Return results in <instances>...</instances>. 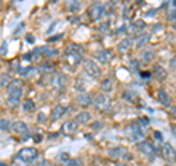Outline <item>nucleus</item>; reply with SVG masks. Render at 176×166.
<instances>
[{"mask_svg":"<svg viewBox=\"0 0 176 166\" xmlns=\"http://www.w3.org/2000/svg\"><path fill=\"white\" fill-rule=\"evenodd\" d=\"M65 6L72 14L79 12V9H81V0H65Z\"/></svg>","mask_w":176,"mask_h":166,"instance_id":"nucleus-11","label":"nucleus"},{"mask_svg":"<svg viewBox=\"0 0 176 166\" xmlns=\"http://www.w3.org/2000/svg\"><path fill=\"white\" fill-rule=\"evenodd\" d=\"M154 77H156L159 81H164L167 78V71L163 66H159V65H157V66L154 68Z\"/></svg>","mask_w":176,"mask_h":166,"instance_id":"nucleus-18","label":"nucleus"},{"mask_svg":"<svg viewBox=\"0 0 176 166\" xmlns=\"http://www.w3.org/2000/svg\"><path fill=\"white\" fill-rule=\"evenodd\" d=\"M60 160H65V163L69 160V156H68V153H62L60 154Z\"/></svg>","mask_w":176,"mask_h":166,"instance_id":"nucleus-36","label":"nucleus"},{"mask_svg":"<svg viewBox=\"0 0 176 166\" xmlns=\"http://www.w3.org/2000/svg\"><path fill=\"white\" fill-rule=\"evenodd\" d=\"M138 122H140V124H141V125L144 126V128H145V126H147V125L150 124V119H148V118H145V116H144V118H140V119H138Z\"/></svg>","mask_w":176,"mask_h":166,"instance_id":"nucleus-32","label":"nucleus"},{"mask_svg":"<svg viewBox=\"0 0 176 166\" xmlns=\"http://www.w3.org/2000/svg\"><path fill=\"white\" fill-rule=\"evenodd\" d=\"M112 52L110 50H107V49H101V50H98L97 53H95V57L100 60V62H103V63H109L110 62V59H112Z\"/></svg>","mask_w":176,"mask_h":166,"instance_id":"nucleus-10","label":"nucleus"},{"mask_svg":"<svg viewBox=\"0 0 176 166\" xmlns=\"http://www.w3.org/2000/svg\"><path fill=\"white\" fill-rule=\"evenodd\" d=\"M22 109H24V112H27V113L34 112L35 110V103L33 101V100L25 99L24 100V103H22Z\"/></svg>","mask_w":176,"mask_h":166,"instance_id":"nucleus-20","label":"nucleus"},{"mask_svg":"<svg viewBox=\"0 0 176 166\" xmlns=\"http://www.w3.org/2000/svg\"><path fill=\"white\" fill-rule=\"evenodd\" d=\"M157 100H159L162 105H164V106H169L170 105V96L167 94V91L163 90V88H160V90L157 91Z\"/></svg>","mask_w":176,"mask_h":166,"instance_id":"nucleus-14","label":"nucleus"},{"mask_svg":"<svg viewBox=\"0 0 176 166\" xmlns=\"http://www.w3.org/2000/svg\"><path fill=\"white\" fill-rule=\"evenodd\" d=\"M75 119H76L78 124H88V122L91 121V113L90 112H81V113L76 115Z\"/></svg>","mask_w":176,"mask_h":166,"instance_id":"nucleus-19","label":"nucleus"},{"mask_svg":"<svg viewBox=\"0 0 176 166\" xmlns=\"http://www.w3.org/2000/svg\"><path fill=\"white\" fill-rule=\"evenodd\" d=\"M145 128L136 121L132 124V131H131V135H132V138L135 140V141H142L144 137H145V131H144Z\"/></svg>","mask_w":176,"mask_h":166,"instance_id":"nucleus-7","label":"nucleus"},{"mask_svg":"<svg viewBox=\"0 0 176 166\" xmlns=\"http://www.w3.org/2000/svg\"><path fill=\"white\" fill-rule=\"evenodd\" d=\"M78 103L84 107H88L90 105H93V99H91V96L87 93H82L78 96Z\"/></svg>","mask_w":176,"mask_h":166,"instance_id":"nucleus-17","label":"nucleus"},{"mask_svg":"<svg viewBox=\"0 0 176 166\" xmlns=\"http://www.w3.org/2000/svg\"><path fill=\"white\" fill-rule=\"evenodd\" d=\"M7 91H9V97H7V101L15 106L19 103V100L22 99V87H21L19 81L13 80L9 85H7Z\"/></svg>","mask_w":176,"mask_h":166,"instance_id":"nucleus-1","label":"nucleus"},{"mask_svg":"<svg viewBox=\"0 0 176 166\" xmlns=\"http://www.w3.org/2000/svg\"><path fill=\"white\" fill-rule=\"evenodd\" d=\"M19 71H21V75H22V77H29V75H33V73L35 72V69L34 68H24V69H22V68H19Z\"/></svg>","mask_w":176,"mask_h":166,"instance_id":"nucleus-29","label":"nucleus"},{"mask_svg":"<svg viewBox=\"0 0 176 166\" xmlns=\"http://www.w3.org/2000/svg\"><path fill=\"white\" fill-rule=\"evenodd\" d=\"M84 68H85V72L93 77V78H100L101 75V69L100 66L95 63L94 60H84Z\"/></svg>","mask_w":176,"mask_h":166,"instance_id":"nucleus-6","label":"nucleus"},{"mask_svg":"<svg viewBox=\"0 0 176 166\" xmlns=\"http://www.w3.org/2000/svg\"><path fill=\"white\" fill-rule=\"evenodd\" d=\"M138 148H140V152H141L142 154H145L150 160H153L156 157V148H154V146H153L151 143H148V141H145V140L140 141V143H138Z\"/></svg>","mask_w":176,"mask_h":166,"instance_id":"nucleus-5","label":"nucleus"},{"mask_svg":"<svg viewBox=\"0 0 176 166\" xmlns=\"http://www.w3.org/2000/svg\"><path fill=\"white\" fill-rule=\"evenodd\" d=\"M66 112H68V107L59 105V106L53 107V110H52V115H50V116H52V119H53V121H57V119H60V118Z\"/></svg>","mask_w":176,"mask_h":166,"instance_id":"nucleus-12","label":"nucleus"},{"mask_svg":"<svg viewBox=\"0 0 176 166\" xmlns=\"http://www.w3.org/2000/svg\"><path fill=\"white\" fill-rule=\"evenodd\" d=\"M0 166H6V165H5V163H0Z\"/></svg>","mask_w":176,"mask_h":166,"instance_id":"nucleus-48","label":"nucleus"},{"mask_svg":"<svg viewBox=\"0 0 176 166\" xmlns=\"http://www.w3.org/2000/svg\"><path fill=\"white\" fill-rule=\"evenodd\" d=\"M88 15H90V18L93 21H100L106 15V9L103 5L100 3H94V5H91V7L88 9Z\"/></svg>","mask_w":176,"mask_h":166,"instance_id":"nucleus-4","label":"nucleus"},{"mask_svg":"<svg viewBox=\"0 0 176 166\" xmlns=\"http://www.w3.org/2000/svg\"><path fill=\"white\" fill-rule=\"evenodd\" d=\"M46 165H47V162H46V159H43V160H40L35 166H46Z\"/></svg>","mask_w":176,"mask_h":166,"instance_id":"nucleus-38","label":"nucleus"},{"mask_svg":"<svg viewBox=\"0 0 176 166\" xmlns=\"http://www.w3.org/2000/svg\"><path fill=\"white\" fill-rule=\"evenodd\" d=\"M93 166H95V165H93Z\"/></svg>","mask_w":176,"mask_h":166,"instance_id":"nucleus-49","label":"nucleus"},{"mask_svg":"<svg viewBox=\"0 0 176 166\" xmlns=\"http://www.w3.org/2000/svg\"><path fill=\"white\" fill-rule=\"evenodd\" d=\"M85 88H87V87H85V84H84V81L82 80H78L76 82H75V90H78V91H82V93H84Z\"/></svg>","mask_w":176,"mask_h":166,"instance_id":"nucleus-31","label":"nucleus"},{"mask_svg":"<svg viewBox=\"0 0 176 166\" xmlns=\"http://www.w3.org/2000/svg\"><path fill=\"white\" fill-rule=\"evenodd\" d=\"M131 68L135 69V71H138V68H140V62H138L136 59H132L131 60Z\"/></svg>","mask_w":176,"mask_h":166,"instance_id":"nucleus-34","label":"nucleus"},{"mask_svg":"<svg viewBox=\"0 0 176 166\" xmlns=\"http://www.w3.org/2000/svg\"><path fill=\"white\" fill-rule=\"evenodd\" d=\"M170 66L175 68V69H176V57H173V59L170 60Z\"/></svg>","mask_w":176,"mask_h":166,"instance_id":"nucleus-40","label":"nucleus"},{"mask_svg":"<svg viewBox=\"0 0 176 166\" xmlns=\"http://www.w3.org/2000/svg\"><path fill=\"white\" fill-rule=\"evenodd\" d=\"M154 137H156L157 140H160V141H162V140H163V135H162V132H159V131H156V132H154Z\"/></svg>","mask_w":176,"mask_h":166,"instance_id":"nucleus-37","label":"nucleus"},{"mask_svg":"<svg viewBox=\"0 0 176 166\" xmlns=\"http://www.w3.org/2000/svg\"><path fill=\"white\" fill-rule=\"evenodd\" d=\"M144 27H145V24H144V21H141V19L135 21V24H134V28H140V30H142Z\"/></svg>","mask_w":176,"mask_h":166,"instance_id":"nucleus-33","label":"nucleus"},{"mask_svg":"<svg viewBox=\"0 0 176 166\" xmlns=\"http://www.w3.org/2000/svg\"><path fill=\"white\" fill-rule=\"evenodd\" d=\"M37 121H38V122H44V121H46V115H44V113H38Z\"/></svg>","mask_w":176,"mask_h":166,"instance_id":"nucleus-35","label":"nucleus"},{"mask_svg":"<svg viewBox=\"0 0 176 166\" xmlns=\"http://www.w3.org/2000/svg\"><path fill=\"white\" fill-rule=\"evenodd\" d=\"M52 2H53V3H56V2H59V0H52Z\"/></svg>","mask_w":176,"mask_h":166,"instance_id":"nucleus-47","label":"nucleus"},{"mask_svg":"<svg viewBox=\"0 0 176 166\" xmlns=\"http://www.w3.org/2000/svg\"><path fill=\"white\" fill-rule=\"evenodd\" d=\"M78 122L76 121H68V122H65L63 124V126H62V129L65 131V132H68V134H72V132H75L76 129H78Z\"/></svg>","mask_w":176,"mask_h":166,"instance_id":"nucleus-15","label":"nucleus"},{"mask_svg":"<svg viewBox=\"0 0 176 166\" xmlns=\"http://www.w3.org/2000/svg\"><path fill=\"white\" fill-rule=\"evenodd\" d=\"M148 40H150V35H148V34H141V35L136 38V43H135L136 49H142V47H144L145 44H147V43H148Z\"/></svg>","mask_w":176,"mask_h":166,"instance_id":"nucleus-21","label":"nucleus"},{"mask_svg":"<svg viewBox=\"0 0 176 166\" xmlns=\"http://www.w3.org/2000/svg\"><path fill=\"white\" fill-rule=\"evenodd\" d=\"M154 56H156L154 50L147 49V50H144V52H142L141 59H142V62H151V60H154Z\"/></svg>","mask_w":176,"mask_h":166,"instance_id":"nucleus-22","label":"nucleus"},{"mask_svg":"<svg viewBox=\"0 0 176 166\" xmlns=\"http://www.w3.org/2000/svg\"><path fill=\"white\" fill-rule=\"evenodd\" d=\"M25 163H27V162H22V160H21V162H16V163H15V166H27Z\"/></svg>","mask_w":176,"mask_h":166,"instance_id":"nucleus-44","label":"nucleus"},{"mask_svg":"<svg viewBox=\"0 0 176 166\" xmlns=\"http://www.w3.org/2000/svg\"><path fill=\"white\" fill-rule=\"evenodd\" d=\"M12 131H13L16 135H21V137H27L28 135V125L22 121H16L12 124Z\"/></svg>","mask_w":176,"mask_h":166,"instance_id":"nucleus-9","label":"nucleus"},{"mask_svg":"<svg viewBox=\"0 0 176 166\" xmlns=\"http://www.w3.org/2000/svg\"><path fill=\"white\" fill-rule=\"evenodd\" d=\"M141 77L142 78H150V77H151V72H141Z\"/></svg>","mask_w":176,"mask_h":166,"instance_id":"nucleus-39","label":"nucleus"},{"mask_svg":"<svg viewBox=\"0 0 176 166\" xmlns=\"http://www.w3.org/2000/svg\"><path fill=\"white\" fill-rule=\"evenodd\" d=\"M173 6L176 7V0H173Z\"/></svg>","mask_w":176,"mask_h":166,"instance_id":"nucleus-46","label":"nucleus"},{"mask_svg":"<svg viewBox=\"0 0 176 166\" xmlns=\"http://www.w3.org/2000/svg\"><path fill=\"white\" fill-rule=\"evenodd\" d=\"M9 129H12L10 119H0V131H9Z\"/></svg>","mask_w":176,"mask_h":166,"instance_id":"nucleus-27","label":"nucleus"},{"mask_svg":"<svg viewBox=\"0 0 176 166\" xmlns=\"http://www.w3.org/2000/svg\"><path fill=\"white\" fill-rule=\"evenodd\" d=\"M131 47H132V38H123V40L119 41V44H117V50L119 52H128L131 50Z\"/></svg>","mask_w":176,"mask_h":166,"instance_id":"nucleus-16","label":"nucleus"},{"mask_svg":"<svg viewBox=\"0 0 176 166\" xmlns=\"http://www.w3.org/2000/svg\"><path fill=\"white\" fill-rule=\"evenodd\" d=\"M37 157H38V150L34 147H24L18 152V159L22 162H27V163L35 160Z\"/></svg>","mask_w":176,"mask_h":166,"instance_id":"nucleus-2","label":"nucleus"},{"mask_svg":"<svg viewBox=\"0 0 176 166\" xmlns=\"http://www.w3.org/2000/svg\"><path fill=\"white\" fill-rule=\"evenodd\" d=\"M126 154V150H125V147H113L110 152H109V157L110 159H119V157H123Z\"/></svg>","mask_w":176,"mask_h":166,"instance_id":"nucleus-13","label":"nucleus"},{"mask_svg":"<svg viewBox=\"0 0 176 166\" xmlns=\"http://www.w3.org/2000/svg\"><path fill=\"white\" fill-rule=\"evenodd\" d=\"M100 87H101V90L104 91V93H110V91L113 90V82H112V80L106 78V80H103V81H101Z\"/></svg>","mask_w":176,"mask_h":166,"instance_id":"nucleus-24","label":"nucleus"},{"mask_svg":"<svg viewBox=\"0 0 176 166\" xmlns=\"http://www.w3.org/2000/svg\"><path fill=\"white\" fill-rule=\"evenodd\" d=\"M170 129H172V132L176 135V124H172V125H170Z\"/></svg>","mask_w":176,"mask_h":166,"instance_id":"nucleus-41","label":"nucleus"},{"mask_svg":"<svg viewBox=\"0 0 176 166\" xmlns=\"http://www.w3.org/2000/svg\"><path fill=\"white\" fill-rule=\"evenodd\" d=\"M172 112H173V115H176V106L172 107Z\"/></svg>","mask_w":176,"mask_h":166,"instance_id":"nucleus-45","label":"nucleus"},{"mask_svg":"<svg viewBox=\"0 0 176 166\" xmlns=\"http://www.w3.org/2000/svg\"><path fill=\"white\" fill-rule=\"evenodd\" d=\"M122 99H125L126 101H135L136 100V93L135 91H132V90H125L122 93Z\"/></svg>","mask_w":176,"mask_h":166,"instance_id":"nucleus-23","label":"nucleus"},{"mask_svg":"<svg viewBox=\"0 0 176 166\" xmlns=\"http://www.w3.org/2000/svg\"><path fill=\"white\" fill-rule=\"evenodd\" d=\"M27 41L28 43H34V37L33 35H27Z\"/></svg>","mask_w":176,"mask_h":166,"instance_id":"nucleus-43","label":"nucleus"},{"mask_svg":"<svg viewBox=\"0 0 176 166\" xmlns=\"http://www.w3.org/2000/svg\"><path fill=\"white\" fill-rule=\"evenodd\" d=\"M162 154L166 160H169V162H176V152L169 143H164L162 146Z\"/></svg>","mask_w":176,"mask_h":166,"instance_id":"nucleus-8","label":"nucleus"},{"mask_svg":"<svg viewBox=\"0 0 176 166\" xmlns=\"http://www.w3.org/2000/svg\"><path fill=\"white\" fill-rule=\"evenodd\" d=\"M60 37H62V34H59V35H54V37H52V38H50V41H56V40H59Z\"/></svg>","mask_w":176,"mask_h":166,"instance_id":"nucleus-42","label":"nucleus"},{"mask_svg":"<svg viewBox=\"0 0 176 166\" xmlns=\"http://www.w3.org/2000/svg\"><path fill=\"white\" fill-rule=\"evenodd\" d=\"M66 81H68V78H66L63 73H59V75L56 77V87H57V88L65 87V85H66Z\"/></svg>","mask_w":176,"mask_h":166,"instance_id":"nucleus-26","label":"nucleus"},{"mask_svg":"<svg viewBox=\"0 0 176 166\" xmlns=\"http://www.w3.org/2000/svg\"><path fill=\"white\" fill-rule=\"evenodd\" d=\"M93 105L97 110H101V112H106L110 105H112V101L109 99L107 96H104V94H97L94 99H93Z\"/></svg>","mask_w":176,"mask_h":166,"instance_id":"nucleus-3","label":"nucleus"},{"mask_svg":"<svg viewBox=\"0 0 176 166\" xmlns=\"http://www.w3.org/2000/svg\"><path fill=\"white\" fill-rule=\"evenodd\" d=\"M65 166H84L82 165V160L81 159H69L66 163H65Z\"/></svg>","mask_w":176,"mask_h":166,"instance_id":"nucleus-30","label":"nucleus"},{"mask_svg":"<svg viewBox=\"0 0 176 166\" xmlns=\"http://www.w3.org/2000/svg\"><path fill=\"white\" fill-rule=\"evenodd\" d=\"M12 78H10V75L9 73H3L2 77H0V87H6V85H9L10 82H12Z\"/></svg>","mask_w":176,"mask_h":166,"instance_id":"nucleus-28","label":"nucleus"},{"mask_svg":"<svg viewBox=\"0 0 176 166\" xmlns=\"http://www.w3.org/2000/svg\"><path fill=\"white\" fill-rule=\"evenodd\" d=\"M41 50V53L43 54H46V56H48V57H52V56H56V54L59 53V50L57 49H52V47H41L40 49Z\"/></svg>","mask_w":176,"mask_h":166,"instance_id":"nucleus-25","label":"nucleus"}]
</instances>
